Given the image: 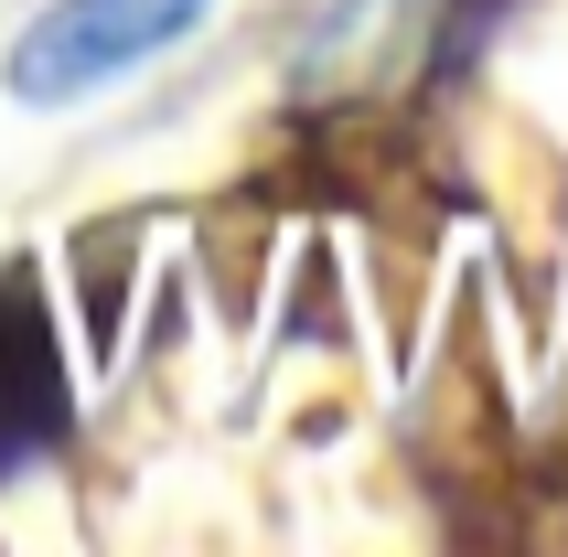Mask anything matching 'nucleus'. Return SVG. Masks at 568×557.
<instances>
[{"instance_id": "nucleus-1", "label": "nucleus", "mask_w": 568, "mask_h": 557, "mask_svg": "<svg viewBox=\"0 0 568 557\" xmlns=\"http://www.w3.org/2000/svg\"><path fill=\"white\" fill-rule=\"evenodd\" d=\"M204 22H215V0H54V11H32V32L11 43L0 87L22 97V108H75V97L140 75L151 54H172V43L204 32Z\"/></svg>"}]
</instances>
